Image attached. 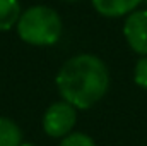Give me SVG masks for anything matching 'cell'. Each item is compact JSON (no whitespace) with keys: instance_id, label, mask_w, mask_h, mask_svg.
Instances as JSON below:
<instances>
[{"instance_id":"cell-1","label":"cell","mask_w":147,"mask_h":146,"mask_svg":"<svg viewBox=\"0 0 147 146\" xmlns=\"http://www.w3.org/2000/svg\"><path fill=\"white\" fill-rule=\"evenodd\" d=\"M110 72L106 64L91 53L69 59L57 74V88L63 102L80 110L96 105L108 91Z\"/></svg>"},{"instance_id":"cell-2","label":"cell","mask_w":147,"mask_h":146,"mask_svg":"<svg viewBox=\"0 0 147 146\" xmlns=\"http://www.w3.org/2000/svg\"><path fill=\"white\" fill-rule=\"evenodd\" d=\"M17 33L22 41L29 45L48 46L60 40L62 19L53 9L46 5H34L21 14L17 21Z\"/></svg>"},{"instance_id":"cell-3","label":"cell","mask_w":147,"mask_h":146,"mask_svg":"<svg viewBox=\"0 0 147 146\" xmlns=\"http://www.w3.org/2000/svg\"><path fill=\"white\" fill-rule=\"evenodd\" d=\"M77 112L67 102H57L50 105L43 117V129L51 138H65L70 134V131L75 126Z\"/></svg>"},{"instance_id":"cell-4","label":"cell","mask_w":147,"mask_h":146,"mask_svg":"<svg viewBox=\"0 0 147 146\" xmlns=\"http://www.w3.org/2000/svg\"><path fill=\"white\" fill-rule=\"evenodd\" d=\"M123 35L134 52L147 57V10H134L123 24Z\"/></svg>"},{"instance_id":"cell-5","label":"cell","mask_w":147,"mask_h":146,"mask_svg":"<svg viewBox=\"0 0 147 146\" xmlns=\"http://www.w3.org/2000/svg\"><path fill=\"white\" fill-rule=\"evenodd\" d=\"M144 0H92L94 9L106 17H121L132 14Z\"/></svg>"},{"instance_id":"cell-6","label":"cell","mask_w":147,"mask_h":146,"mask_svg":"<svg viewBox=\"0 0 147 146\" xmlns=\"http://www.w3.org/2000/svg\"><path fill=\"white\" fill-rule=\"evenodd\" d=\"M19 0H0V31L10 29L21 17Z\"/></svg>"},{"instance_id":"cell-7","label":"cell","mask_w":147,"mask_h":146,"mask_svg":"<svg viewBox=\"0 0 147 146\" xmlns=\"http://www.w3.org/2000/svg\"><path fill=\"white\" fill-rule=\"evenodd\" d=\"M21 145H22V132L19 126L7 117H0V146Z\"/></svg>"},{"instance_id":"cell-8","label":"cell","mask_w":147,"mask_h":146,"mask_svg":"<svg viewBox=\"0 0 147 146\" xmlns=\"http://www.w3.org/2000/svg\"><path fill=\"white\" fill-rule=\"evenodd\" d=\"M60 146H96L92 138H89L84 132H70L63 138Z\"/></svg>"},{"instance_id":"cell-9","label":"cell","mask_w":147,"mask_h":146,"mask_svg":"<svg viewBox=\"0 0 147 146\" xmlns=\"http://www.w3.org/2000/svg\"><path fill=\"white\" fill-rule=\"evenodd\" d=\"M134 79L140 88L147 89V57H142L137 62L135 71H134Z\"/></svg>"},{"instance_id":"cell-10","label":"cell","mask_w":147,"mask_h":146,"mask_svg":"<svg viewBox=\"0 0 147 146\" xmlns=\"http://www.w3.org/2000/svg\"><path fill=\"white\" fill-rule=\"evenodd\" d=\"M21 146H34V145H33V143H22Z\"/></svg>"},{"instance_id":"cell-11","label":"cell","mask_w":147,"mask_h":146,"mask_svg":"<svg viewBox=\"0 0 147 146\" xmlns=\"http://www.w3.org/2000/svg\"><path fill=\"white\" fill-rule=\"evenodd\" d=\"M65 2H75V0H65Z\"/></svg>"},{"instance_id":"cell-12","label":"cell","mask_w":147,"mask_h":146,"mask_svg":"<svg viewBox=\"0 0 147 146\" xmlns=\"http://www.w3.org/2000/svg\"><path fill=\"white\" fill-rule=\"evenodd\" d=\"M144 2H146V5H147V0H144Z\"/></svg>"}]
</instances>
